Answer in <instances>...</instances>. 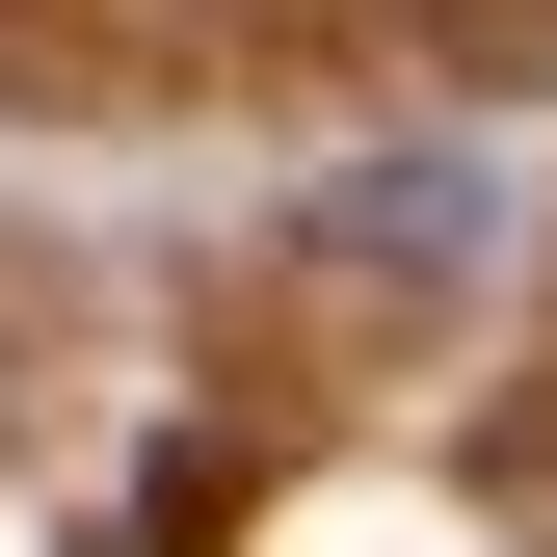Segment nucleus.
Listing matches in <instances>:
<instances>
[{"instance_id": "f257e3e1", "label": "nucleus", "mask_w": 557, "mask_h": 557, "mask_svg": "<svg viewBox=\"0 0 557 557\" xmlns=\"http://www.w3.org/2000/svg\"><path fill=\"white\" fill-rule=\"evenodd\" d=\"M478 239H505V160H372V186H319V265H372V293H451Z\"/></svg>"}]
</instances>
